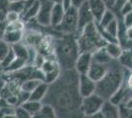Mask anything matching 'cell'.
Masks as SVG:
<instances>
[{
    "label": "cell",
    "mask_w": 132,
    "mask_h": 118,
    "mask_svg": "<svg viewBox=\"0 0 132 118\" xmlns=\"http://www.w3.org/2000/svg\"><path fill=\"white\" fill-rule=\"evenodd\" d=\"M78 83L79 74L75 69L61 70L58 78L48 85L43 103L52 107L57 118H83V98L79 93Z\"/></svg>",
    "instance_id": "1"
},
{
    "label": "cell",
    "mask_w": 132,
    "mask_h": 118,
    "mask_svg": "<svg viewBox=\"0 0 132 118\" xmlns=\"http://www.w3.org/2000/svg\"><path fill=\"white\" fill-rule=\"evenodd\" d=\"M54 57L61 70H71L75 67L80 54L76 34H59L53 39Z\"/></svg>",
    "instance_id": "2"
},
{
    "label": "cell",
    "mask_w": 132,
    "mask_h": 118,
    "mask_svg": "<svg viewBox=\"0 0 132 118\" xmlns=\"http://www.w3.org/2000/svg\"><path fill=\"white\" fill-rule=\"evenodd\" d=\"M126 69L122 67L117 60H112L104 78L96 83V93L105 101H109L123 84Z\"/></svg>",
    "instance_id": "3"
},
{
    "label": "cell",
    "mask_w": 132,
    "mask_h": 118,
    "mask_svg": "<svg viewBox=\"0 0 132 118\" xmlns=\"http://www.w3.org/2000/svg\"><path fill=\"white\" fill-rule=\"evenodd\" d=\"M77 42L80 53L89 52L93 53L102 47H105L106 41L103 39L100 33L98 25L96 23H91L85 28H83L77 34Z\"/></svg>",
    "instance_id": "4"
},
{
    "label": "cell",
    "mask_w": 132,
    "mask_h": 118,
    "mask_svg": "<svg viewBox=\"0 0 132 118\" xmlns=\"http://www.w3.org/2000/svg\"><path fill=\"white\" fill-rule=\"evenodd\" d=\"M61 34H78V12L77 8L70 7L65 10L64 17L58 27L54 29Z\"/></svg>",
    "instance_id": "5"
},
{
    "label": "cell",
    "mask_w": 132,
    "mask_h": 118,
    "mask_svg": "<svg viewBox=\"0 0 132 118\" xmlns=\"http://www.w3.org/2000/svg\"><path fill=\"white\" fill-rule=\"evenodd\" d=\"M105 101L103 97L98 96L97 94L84 97L81 103V110H82L83 115H90V114L100 112Z\"/></svg>",
    "instance_id": "6"
},
{
    "label": "cell",
    "mask_w": 132,
    "mask_h": 118,
    "mask_svg": "<svg viewBox=\"0 0 132 118\" xmlns=\"http://www.w3.org/2000/svg\"><path fill=\"white\" fill-rule=\"evenodd\" d=\"M53 4L50 0H44L40 1V7H39L38 16L36 18V22L40 27L50 28V17H51V10H52Z\"/></svg>",
    "instance_id": "7"
},
{
    "label": "cell",
    "mask_w": 132,
    "mask_h": 118,
    "mask_svg": "<svg viewBox=\"0 0 132 118\" xmlns=\"http://www.w3.org/2000/svg\"><path fill=\"white\" fill-rule=\"evenodd\" d=\"M78 12V33L88 26L89 24L95 22V19L93 17V14L90 10V7L88 5V2L86 1L83 3L79 8H77Z\"/></svg>",
    "instance_id": "8"
},
{
    "label": "cell",
    "mask_w": 132,
    "mask_h": 118,
    "mask_svg": "<svg viewBox=\"0 0 132 118\" xmlns=\"http://www.w3.org/2000/svg\"><path fill=\"white\" fill-rule=\"evenodd\" d=\"M78 89L82 98L94 95L96 93V83L87 75H79Z\"/></svg>",
    "instance_id": "9"
},
{
    "label": "cell",
    "mask_w": 132,
    "mask_h": 118,
    "mask_svg": "<svg viewBox=\"0 0 132 118\" xmlns=\"http://www.w3.org/2000/svg\"><path fill=\"white\" fill-rule=\"evenodd\" d=\"M91 64H92V53L82 52L77 57L74 69L79 75H87Z\"/></svg>",
    "instance_id": "10"
},
{
    "label": "cell",
    "mask_w": 132,
    "mask_h": 118,
    "mask_svg": "<svg viewBox=\"0 0 132 118\" xmlns=\"http://www.w3.org/2000/svg\"><path fill=\"white\" fill-rule=\"evenodd\" d=\"M87 2H88L89 7H90V10L93 14L95 23L98 24L101 21L103 15L108 10V8H106V6L103 0H87Z\"/></svg>",
    "instance_id": "11"
},
{
    "label": "cell",
    "mask_w": 132,
    "mask_h": 118,
    "mask_svg": "<svg viewBox=\"0 0 132 118\" xmlns=\"http://www.w3.org/2000/svg\"><path fill=\"white\" fill-rule=\"evenodd\" d=\"M108 68H109V65H103V64L92 62L88 73H87V76L91 80H93L95 83H98L104 78V76L108 71Z\"/></svg>",
    "instance_id": "12"
},
{
    "label": "cell",
    "mask_w": 132,
    "mask_h": 118,
    "mask_svg": "<svg viewBox=\"0 0 132 118\" xmlns=\"http://www.w3.org/2000/svg\"><path fill=\"white\" fill-rule=\"evenodd\" d=\"M65 14V9L62 4H53L50 17V28L55 29L60 25Z\"/></svg>",
    "instance_id": "13"
},
{
    "label": "cell",
    "mask_w": 132,
    "mask_h": 118,
    "mask_svg": "<svg viewBox=\"0 0 132 118\" xmlns=\"http://www.w3.org/2000/svg\"><path fill=\"white\" fill-rule=\"evenodd\" d=\"M11 48L15 57L19 60H22L28 65V62H29V58H30V51H29V47H27L26 45L21 42H18L15 44L11 45Z\"/></svg>",
    "instance_id": "14"
},
{
    "label": "cell",
    "mask_w": 132,
    "mask_h": 118,
    "mask_svg": "<svg viewBox=\"0 0 132 118\" xmlns=\"http://www.w3.org/2000/svg\"><path fill=\"white\" fill-rule=\"evenodd\" d=\"M103 118H120L118 106L111 103L110 101H105L101 109Z\"/></svg>",
    "instance_id": "15"
},
{
    "label": "cell",
    "mask_w": 132,
    "mask_h": 118,
    "mask_svg": "<svg viewBox=\"0 0 132 118\" xmlns=\"http://www.w3.org/2000/svg\"><path fill=\"white\" fill-rule=\"evenodd\" d=\"M39 7H40V1L39 0H35L32 6H30L26 11L24 12L21 16V20L24 23L31 22L32 20H36V18L38 16Z\"/></svg>",
    "instance_id": "16"
},
{
    "label": "cell",
    "mask_w": 132,
    "mask_h": 118,
    "mask_svg": "<svg viewBox=\"0 0 132 118\" xmlns=\"http://www.w3.org/2000/svg\"><path fill=\"white\" fill-rule=\"evenodd\" d=\"M112 60L113 59L110 56V54L105 50V47H102V48H100V49L92 53V62H95V63L109 65Z\"/></svg>",
    "instance_id": "17"
},
{
    "label": "cell",
    "mask_w": 132,
    "mask_h": 118,
    "mask_svg": "<svg viewBox=\"0 0 132 118\" xmlns=\"http://www.w3.org/2000/svg\"><path fill=\"white\" fill-rule=\"evenodd\" d=\"M47 90H48V84H46V83H44V82H42V83L36 88V90L30 94L29 101L43 102L44 98L45 97V96H46Z\"/></svg>",
    "instance_id": "18"
},
{
    "label": "cell",
    "mask_w": 132,
    "mask_h": 118,
    "mask_svg": "<svg viewBox=\"0 0 132 118\" xmlns=\"http://www.w3.org/2000/svg\"><path fill=\"white\" fill-rule=\"evenodd\" d=\"M24 35V32L20 31H6L3 35V40L6 41L8 44H15L18 42H21Z\"/></svg>",
    "instance_id": "19"
},
{
    "label": "cell",
    "mask_w": 132,
    "mask_h": 118,
    "mask_svg": "<svg viewBox=\"0 0 132 118\" xmlns=\"http://www.w3.org/2000/svg\"><path fill=\"white\" fill-rule=\"evenodd\" d=\"M19 106L24 108L30 115L34 116V115H36L40 110V108L43 106V102L34 101H25L24 103H22L21 105H19Z\"/></svg>",
    "instance_id": "20"
},
{
    "label": "cell",
    "mask_w": 132,
    "mask_h": 118,
    "mask_svg": "<svg viewBox=\"0 0 132 118\" xmlns=\"http://www.w3.org/2000/svg\"><path fill=\"white\" fill-rule=\"evenodd\" d=\"M105 50L108 51V53L110 54V56L113 59V60H117L120 55L122 54V48L118 43H110V42H106L105 46Z\"/></svg>",
    "instance_id": "21"
},
{
    "label": "cell",
    "mask_w": 132,
    "mask_h": 118,
    "mask_svg": "<svg viewBox=\"0 0 132 118\" xmlns=\"http://www.w3.org/2000/svg\"><path fill=\"white\" fill-rule=\"evenodd\" d=\"M120 65L126 70L132 71V49L131 50H123L120 57L117 59Z\"/></svg>",
    "instance_id": "22"
},
{
    "label": "cell",
    "mask_w": 132,
    "mask_h": 118,
    "mask_svg": "<svg viewBox=\"0 0 132 118\" xmlns=\"http://www.w3.org/2000/svg\"><path fill=\"white\" fill-rule=\"evenodd\" d=\"M42 82L44 81H40L38 79H31V80H27L25 82H23L20 87V90H22L24 93H27V94H31L32 92L36 90V88L39 86Z\"/></svg>",
    "instance_id": "23"
},
{
    "label": "cell",
    "mask_w": 132,
    "mask_h": 118,
    "mask_svg": "<svg viewBox=\"0 0 132 118\" xmlns=\"http://www.w3.org/2000/svg\"><path fill=\"white\" fill-rule=\"evenodd\" d=\"M33 118H57L54 109L48 104H44L39 112L34 115Z\"/></svg>",
    "instance_id": "24"
},
{
    "label": "cell",
    "mask_w": 132,
    "mask_h": 118,
    "mask_svg": "<svg viewBox=\"0 0 132 118\" xmlns=\"http://www.w3.org/2000/svg\"><path fill=\"white\" fill-rule=\"evenodd\" d=\"M116 19H117L116 14L111 11V10L108 9V10L105 11V14L103 15V17H102V19H101V21H100L97 25H98L99 28L104 29V28H105L109 24H110V23L112 22L113 20H116Z\"/></svg>",
    "instance_id": "25"
},
{
    "label": "cell",
    "mask_w": 132,
    "mask_h": 118,
    "mask_svg": "<svg viewBox=\"0 0 132 118\" xmlns=\"http://www.w3.org/2000/svg\"><path fill=\"white\" fill-rule=\"evenodd\" d=\"M25 10V1H11L8 5V11L15 12L22 16Z\"/></svg>",
    "instance_id": "26"
},
{
    "label": "cell",
    "mask_w": 132,
    "mask_h": 118,
    "mask_svg": "<svg viewBox=\"0 0 132 118\" xmlns=\"http://www.w3.org/2000/svg\"><path fill=\"white\" fill-rule=\"evenodd\" d=\"M11 49V45L8 44L3 39H0V62L2 61Z\"/></svg>",
    "instance_id": "27"
},
{
    "label": "cell",
    "mask_w": 132,
    "mask_h": 118,
    "mask_svg": "<svg viewBox=\"0 0 132 118\" xmlns=\"http://www.w3.org/2000/svg\"><path fill=\"white\" fill-rule=\"evenodd\" d=\"M9 0H0V22H5Z\"/></svg>",
    "instance_id": "28"
},
{
    "label": "cell",
    "mask_w": 132,
    "mask_h": 118,
    "mask_svg": "<svg viewBox=\"0 0 132 118\" xmlns=\"http://www.w3.org/2000/svg\"><path fill=\"white\" fill-rule=\"evenodd\" d=\"M87 0H63L62 5L64 7V9H68L70 7H74V8H79L82 5L83 3H85Z\"/></svg>",
    "instance_id": "29"
},
{
    "label": "cell",
    "mask_w": 132,
    "mask_h": 118,
    "mask_svg": "<svg viewBox=\"0 0 132 118\" xmlns=\"http://www.w3.org/2000/svg\"><path fill=\"white\" fill-rule=\"evenodd\" d=\"M119 117L120 118H132V108L125 106L123 103L118 105Z\"/></svg>",
    "instance_id": "30"
},
{
    "label": "cell",
    "mask_w": 132,
    "mask_h": 118,
    "mask_svg": "<svg viewBox=\"0 0 132 118\" xmlns=\"http://www.w3.org/2000/svg\"><path fill=\"white\" fill-rule=\"evenodd\" d=\"M14 117L15 118H33V116L30 115V114L21 106H16L15 107Z\"/></svg>",
    "instance_id": "31"
},
{
    "label": "cell",
    "mask_w": 132,
    "mask_h": 118,
    "mask_svg": "<svg viewBox=\"0 0 132 118\" xmlns=\"http://www.w3.org/2000/svg\"><path fill=\"white\" fill-rule=\"evenodd\" d=\"M19 20H21V15L20 14L15 13V12H10V11L7 12V15H6V19H5L6 24L16 22V21H19Z\"/></svg>",
    "instance_id": "32"
},
{
    "label": "cell",
    "mask_w": 132,
    "mask_h": 118,
    "mask_svg": "<svg viewBox=\"0 0 132 118\" xmlns=\"http://www.w3.org/2000/svg\"><path fill=\"white\" fill-rule=\"evenodd\" d=\"M130 12H132V4H131V2L128 0L126 3H125L124 5L122 6V8L120 9V12H119V16H120V19L123 17V16H125L126 14L130 13Z\"/></svg>",
    "instance_id": "33"
},
{
    "label": "cell",
    "mask_w": 132,
    "mask_h": 118,
    "mask_svg": "<svg viewBox=\"0 0 132 118\" xmlns=\"http://www.w3.org/2000/svg\"><path fill=\"white\" fill-rule=\"evenodd\" d=\"M121 22H122V24L124 25V27L126 29L130 28L132 26V12L128 13L125 16H123L121 18Z\"/></svg>",
    "instance_id": "34"
},
{
    "label": "cell",
    "mask_w": 132,
    "mask_h": 118,
    "mask_svg": "<svg viewBox=\"0 0 132 118\" xmlns=\"http://www.w3.org/2000/svg\"><path fill=\"white\" fill-rule=\"evenodd\" d=\"M123 84L125 85V87H126L127 89H132V71L127 76V78L126 77L124 78Z\"/></svg>",
    "instance_id": "35"
},
{
    "label": "cell",
    "mask_w": 132,
    "mask_h": 118,
    "mask_svg": "<svg viewBox=\"0 0 132 118\" xmlns=\"http://www.w3.org/2000/svg\"><path fill=\"white\" fill-rule=\"evenodd\" d=\"M6 22H0V39H3V35L6 32Z\"/></svg>",
    "instance_id": "36"
},
{
    "label": "cell",
    "mask_w": 132,
    "mask_h": 118,
    "mask_svg": "<svg viewBox=\"0 0 132 118\" xmlns=\"http://www.w3.org/2000/svg\"><path fill=\"white\" fill-rule=\"evenodd\" d=\"M103 1H104V3H105V6H106V8L111 10V9L113 8L114 4H116V0H103Z\"/></svg>",
    "instance_id": "37"
},
{
    "label": "cell",
    "mask_w": 132,
    "mask_h": 118,
    "mask_svg": "<svg viewBox=\"0 0 132 118\" xmlns=\"http://www.w3.org/2000/svg\"><path fill=\"white\" fill-rule=\"evenodd\" d=\"M83 118H103V115L100 111L98 113H94V114H90V115H84Z\"/></svg>",
    "instance_id": "38"
},
{
    "label": "cell",
    "mask_w": 132,
    "mask_h": 118,
    "mask_svg": "<svg viewBox=\"0 0 132 118\" xmlns=\"http://www.w3.org/2000/svg\"><path fill=\"white\" fill-rule=\"evenodd\" d=\"M126 35L130 40H132V26L130 28L126 29Z\"/></svg>",
    "instance_id": "39"
},
{
    "label": "cell",
    "mask_w": 132,
    "mask_h": 118,
    "mask_svg": "<svg viewBox=\"0 0 132 118\" xmlns=\"http://www.w3.org/2000/svg\"><path fill=\"white\" fill-rule=\"evenodd\" d=\"M121 104H122V103H121ZM123 104H124L125 106L129 107V108H132V96L130 97V98H129V99H128V101H126V102H124Z\"/></svg>",
    "instance_id": "40"
},
{
    "label": "cell",
    "mask_w": 132,
    "mask_h": 118,
    "mask_svg": "<svg viewBox=\"0 0 132 118\" xmlns=\"http://www.w3.org/2000/svg\"><path fill=\"white\" fill-rule=\"evenodd\" d=\"M52 4H62L63 0H50Z\"/></svg>",
    "instance_id": "41"
},
{
    "label": "cell",
    "mask_w": 132,
    "mask_h": 118,
    "mask_svg": "<svg viewBox=\"0 0 132 118\" xmlns=\"http://www.w3.org/2000/svg\"><path fill=\"white\" fill-rule=\"evenodd\" d=\"M11 1H26V0H9V2H11Z\"/></svg>",
    "instance_id": "42"
},
{
    "label": "cell",
    "mask_w": 132,
    "mask_h": 118,
    "mask_svg": "<svg viewBox=\"0 0 132 118\" xmlns=\"http://www.w3.org/2000/svg\"><path fill=\"white\" fill-rule=\"evenodd\" d=\"M39 1H44V0H39Z\"/></svg>",
    "instance_id": "43"
}]
</instances>
